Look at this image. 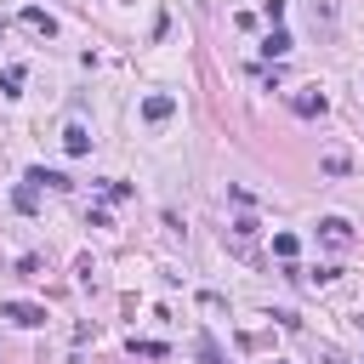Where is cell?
Segmentation results:
<instances>
[{
  "label": "cell",
  "mask_w": 364,
  "mask_h": 364,
  "mask_svg": "<svg viewBox=\"0 0 364 364\" xmlns=\"http://www.w3.org/2000/svg\"><path fill=\"white\" fill-rule=\"evenodd\" d=\"M29 188H69V176H63V171H46V165H34V171H29Z\"/></svg>",
  "instance_id": "cell-1"
},
{
  "label": "cell",
  "mask_w": 364,
  "mask_h": 364,
  "mask_svg": "<svg viewBox=\"0 0 364 364\" xmlns=\"http://www.w3.org/2000/svg\"><path fill=\"white\" fill-rule=\"evenodd\" d=\"M200 358H205V364H222V353H216V342H211V336H200Z\"/></svg>",
  "instance_id": "cell-10"
},
{
  "label": "cell",
  "mask_w": 364,
  "mask_h": 364,
  "mask_svg": "<svg viewBox=\"0 0 364 364\" xmlns=\"http://www.w3.org/2000/svg\"><path fill=\"white\" fill-rule=\"evenodd\" d=\"M6 318H12V325H40V307H29V302H6Z\"/></svg>",
  "instance_id": "cell-2"
},
{
  "label": "cell",
  "mask_w": 364,
  "mask_h": 364,
  "mask_svg": "<svg viewBox=\"0 0 364 364\" xmlns=\"http://www.w3.org/2000/svg\"><path fill=\"white\" fill-rule=\"evenodd\" d=\"M63 148H69V154H85V148H91V131H85V125H69V131H63Z\"/></svg>",
  "instance_id": "cell-3"
},
{
  "label": "cell",
  "mask_w": 364,
  "mask_h": 364,
  "mask_svg": "<svg viewBox=\"0 0 364 364\" xmlns=\"http://www.w3.org/2000/svg\"><path fill=\"white\" fill-rule=\"evenodd\" d=\"M318 108H325V97H313V91H302V97H296V114H318Z\"/></svg>",
  "instance_id": "cell-7"
},
{
  "label": "cell",
  "mask_w": 364,
  "mask_h": 364,
  "mask_svg": "<svg viewBox=\"0 0 364 364\" xmlns=\"http://www.w3.org/2000/svg\"><path fill=\"white\" fill-rule=\"evenodd\" d=\"M262 52H267V57H285V52H290V34H285V29H273V34H267V46H262Z\"/></svg>",
  "instance_id": "cell-4"
},
{
  "label": "cell",
  "mask_w": 364,
  "mask_h": 364,
  "mask_svg": "<svg viewBox=\"0 0 364 364\" xmlns=\"http://www.w3.org/2000/svg\"><path fill=\"white\" fill-rule=\"evenodd\" d=\"M23 23H29V29H46V34H52V29H57V23H52V18H46V12H34V6H29V12H23Z\"/></svg>",
  "instance_id": "cell-8"
},
{
  "label": "cell",
  "mask_w": 364,
  "mask_h": 364,
  "mask_svg": "<svg viewBox=\"0 0 364 364\" xmlns=\"http://www.w3.org/2000/svg\"><path fill=\"white\" fill-rule=\"evenodd\" d=\"M18 85H23V69H6V74H0V91H6V97H12Z\"/></svg>",
  "instance_id": "cell-9"
},
{
  "label": "cell",
  "mask_w": 364,
  "mask_h": 364,
  "mask_svg": "<svg viewBox=\"0 0 364 364\" xmlns=\"http://www.w3.org/2000/svg\"><path fill=\"white\" fill-rule=\"evenodd\" d=\"M325 239H330V245H347V222H342V216H325Z\"/></svg>",
  "instance_id": "cell-5"
},
{
  "label": "cell",
  "mask_w": 364,
  "mask_h": 364,
  "mask_svg": "<svg viewBox=\"0 0 364 364\" xmlns=\"http://www.w3.org/2000/svg\"><path fill=\"white\" fill-rule=\"evenodd\" d=\"M171 108H176V103H171V97H148V103H143V114H148V120H165V114H171Z\"/></svg>",
  "instance_id": "cell-6"
}]
</instances>
